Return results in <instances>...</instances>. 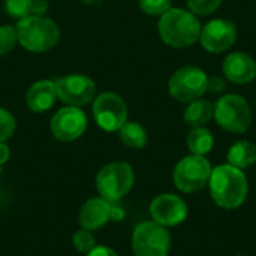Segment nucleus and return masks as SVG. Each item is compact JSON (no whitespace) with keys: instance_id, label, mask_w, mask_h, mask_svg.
Returning <instances> with one entry per match:
<instances>
[{"instance_id":"nucleus-29","label":"nucleus","mask_w":256,"mask_h":256,"mask_svg":"<svg viewBox=\"0 0 256 256\" xmlns=\"http://www.w3.org/2000/svg\"><path fill=\"white\" fill-rule=\"evenodd\" d=\"M46 10H48V3H46V0H33V2H32V15L44 16Z\"/></svg>"},{"instance_id":"nucleus-1","label":"nucleus","mask_w":256,"mask_h":256,"mask_svg":"<svg viewBox=\"0 0 256 256\" xmlns=\"http://www.w3.org/2000/svg\"><path fill=\"white\" fill-rule=\"evenodd\" d=\"M208 188L212 200L224 210L240 208L249 195V182L244 171L230 164L213 168Z\"/></svg>"},{"instance_id":"nucleus-3","label":"nucleus","mask_w":256,"mask_h":256,"mask_svg":"<svg viewBox=\"0 0 256 256\" xmlns=\"http://www.w3.org/2000/svg\"><path fill=\"white\" fill-rule=\"evenodd\" d=\"M15 28L18 42L32 52H46L52 50L60 39L57 24L46 16L28 15L20 20Z\"/></svg>"},{"instance_id":"nucleus-6","label":"nucleus","mask_w":256,"mask_h":256,"mask_svg":"<svg viewBox=\"0 0 256 256\" xmlns=\"http://www.w3.org/2000/svg\"><path fill=\"white\" fill-rule=\"evenodd\" d=\"M213 166L206 156L189 154L178 160L172 172L176 188L183 194H196L208 186Z\"/></svg>"},{"instance_id":"nucleus-16","label":"nucleus","mask_w":256,"mask_h":256,"mask_svg":"<svg viewBox=\"0 0 256 256\" xmlns=\"http://www.w3.org/2000/svg\"><path fill=\"white\" fill-rule=\"evenodd\" d=\"M57 99L56 82L51 80H40L32 84L27 92L26 102L32 112L48 111Z\"/></svg>"},{"instance_id":"nucleus-9","label":"nucleus","mask_w":256,"mask_h":256,"mask_svg":"<svg viewBox=\"0 0 256 256\" xmlns=\"http://www.w3.org/2000/svg\"><path fill=\"white\" fill-rule=\"evenodd\" d=\"M93 117L98 126L105 132H118L128 122V106L118 94L105 92L94 98Z\"/></svg>"},{"instance_id":"nucleus-5","label":"nucleus","mask_w":256,"mask_h":256,"mask_svg":"<svg viewBox=\"0 0 256 256\" xmlns=\"http://www.w3.org/2000/svg\"><path fill=\"white\" fill-rule=\"evenodd\" d=\"M135 183L134 168L128 162H111L100 168L96 176V190L108 202H118Z\"/></svg>"},{"instance_id":"nucleus-10","label":"nucleus","mask_w":256,"mask_h":256,"mask_svg":"<svg viewBox=\"0 0 256 256\" xmlns=\"http://www.w3.org/2000/svg\"><path fill=\"white\" fill-rule=\"evenodd\" d=\"M237 26L226 18H214L208 21L200 34L201 46L212 54H220L228 51L237 40Z\"/></svg>"},{"instance_id":"nucleus-24","label":"nucleus","mask_w":256,"mask_h":256,"mask_svg":"<svg viewBox=\"0 0 256 256\" xmlns=\"http://www.w3.org/2000/svg\"><path fill=\"white\" fill-rule=\"evenodd\" d=\"M16 122L12 112L4 108H0V142H6L15 134Z\"/></svg>"},{"instance_id":"nucleus-19","label":"nucleus","mask_w":256,"mask_h":256,"mask_svg":"<svg viewBox=\"0 0 256 256\" xmlns=\"http://www.w3.org/2000/svg\"><path fill=\"white\" fill-rule=\"evenodd\" d=\"M186 144L192 154L206 156L214 147V136L212 130L204 126L190 128V132L188 134V138H186Z\"/></svg>"},{"instance_id":"nucleus-30","label":"nucleus","mask_w":256,"mask_h":256,"mask_svg":"<svg viewBox=\"0 0 256 256\" xmlns=\"http://www.w3.org/2000/svg\"><path fill=\"white\" fill-rule=\"evenodd\" d=\"M124 218V212L116 206V202H111V222H120Z\"/></svg>"},{"instance_id":"nucleus-22","label":"nucleus","mask_w":256,"mask_h":256,"mask_svg":"<svg viewBox=\"0 0 256 256\" xmlns=\"http://www.w3.org/2000/svg\"><path fill=\"white\" fill-rule=\"evenodd\" d=\"M32 2L33 0H4L6 14L12 18L22 20L32 15Z\"/></svg>"},{"instance_id":"nucleus-2","label":"nucleus","mask_w":256,"mask_h":256,"mask_svg":"<svg viewBox=\"0 0 256 256\" xmlns=\"http://www.w3.org/2000/svg\"><path fill=\"white\" fill-rule=\"evenodd\" d=\"M201 28L198 16L182 8H170L158 22L160 39L172 48H186L198 42Z\"/></svg>"},{"instance_id":"nucleus-12","label":"nucleus","mask_w":256,"mask_h":256,"mask_svg":"<svg viewBox=\"0 0 256 256\" xmlns=\"http://www.w3.org/2000/svg\"><path fill=\"white\" fill-rule=\"evenodd\" d=\"M152 220L165 228L182 225L188 219V204L183 198L174 194H160L153 198L148 207Z\"/></svg>"},{"instance_id":"nucleus-18","label":"nucleus","mask_w":256,"mask_h":256,"mask_svg":"<svg viewBox=\"0 0 256 256\" xmlns=\"http://www.w3.org/2000/svg\"><path fill=\"white\" fill-rule=\"evenodd\" d=\"M213 111H214V105L210 100L200 98L189 102V105L183 112V120L190 128L206 126L213 118Z\"/></svg>"},{"instance_id":"nucleus-4","label":"nucleus","mask_w":256,"mask_h":256,"mask_svg":"<svg viewBox=\"0 0 256 256\" xmlns=\"http://www.w3.org/2000/svg\"><path fill=\"white\" fill-rule=\"evenodd\" d=\"M213 117L219 128L228 134L242 135L252 124V110L249 102L240 94H224L214 104Z\"/></svg>"},{"instance_id":"nucleus-21","label":"nucleus","mask_w":256,"mask_h":256,"mask_svg":"<svg viewBox=\"0 0 256 256\" xmlns=\"http://www.w3.org/2000/svg\"><path fill=\"white\" fill-rule=\"evenodd\" d=\"M72 244L74 248L82 254V255H87L88 252H92L94 249V246L98 244L96 243V237L93 236L92 231H87V230H82L80 228L74 236H72Z\"/></svg>"},{"instance_id":"nucleus-11","label":"nucleus","mask_w":256,"mask_h":256,"mask_svg":"<svg viewBox=\"0 0 256 256\" xmlns=\"http://www.w3.org/2000/svg\"><path fill=\"white\" fill-rule=\"evenodd\" d=\"M51 134L56 140L70 142L78 140L87 129V117L78 106L66 105L60 108L50 122Z\"/></svg>"},{"instance_id":"nucleus-13","label":"nucleus","mask_w":256,"mask_h":256,"mask_svg":"<svg viewBox=\"0 0 256 256\" xmlns=\"http://www.w3.org/2000/svg\"><path fill=\"white\" fill-rule=\"evenodd\" d=\"M57 98L70 106H84L96 98V84L86 75H66L56 81Z\"/></svg>"},{"instance_id":"nucleus-26","label":"nucleus","mask_w":256,"mask_h":256,"mask_svg":"<svg viewBox=\"0 0 256 256\" xmlns=\"http://www.w3.org/2000/svg\"><path fill=\"white\" fill-rule=\"evenodd\" d=\"M140 8L147 15L160 16L171 8V0H140Z\"/></svg>"},{"instance_id":"nucleus-28","label":"nucleus","mask_w":256,"mask_h":256,"mask_svg":"<svg viewBox=\"0 0 256 256\" xmlns=\"http://www.w3.org/2000/svg\"><path fill=\"white\" fill-rule=\"evenodd\" d=\"M87 256H118L117 252L110 248V246H104V244H96L94 249L92 252H88Z\"/></svg>"},{"instance_id":"nucleus-33","label":"nucleus","mask_w":256,"mask_h":256,"mask_svg":"<svg viewBox=\"0 0 256 256\" xmlns=\"http://www.w3.org/2000/svg\"><path fill=\"white\" fill-rule=\"evenodd\" d=\"M238 256H248V255H238Z\"/></svg>"},{"instance_id":"nucleus-8","label":"nucleus","mask_w":256,"mask_h":256,"mask_svg":"<svg viewBox=\"0 0 256 256\" xmlns=\"http://www.w3.org/2000/svg\"><path fill=\"white\" fill-rule=\"evenodd\" d=\"M208 75L198 66H183L177 69L170 81L168 92L178 102H192L207 93Z\"/></svg>"},{"instance_id":"nucleus-14","label":"nucleus","mask_w":256,"mask_h":256,"mask_svg":"<svg viewBox=\"0 0 256 256\" xmlns=\"http://www.w3.org/2000/svg\"><path fill=\"white\" fill-rule=\"evenodd\" d=\"M224 75L228 81L243 86L249 84L256 78V62L246 52H231L222 64Z\"/></svg>"},{"instance_id":"nucleus-23","label":"nucleus","mask_w":256,"mask_h":256,"mask_svg":"<svg viewBox=\"0 0 256 256\" xmlns=\"http://www.w3.org/2000/svg\"><path fill=\"white\" fill-rule=\"evenodd\" d=\"M222 4V0H188V8L196 16H206L216 12Z\"/></svg>"},{"instance_id":"nucleus-32","label":"nucleus","mask_w":256,"mask_h":256,"mask_svg":"<svg viewBox=\"0 0 256 256\" xmlns=\"http://www.w3.org/2000/svg\"><path fill=\"white\" fill-rule=\"evenodd\" d=\"M0 174H2V165H0Z\"/></svg>"},{"instance_id":"nucleus-17","label":"nucleus","mask_w":256,"mask_h":256,"mask_svg":"<svg viewBox=\"0 0 256 256\" xmlns=\"http://www.w3.org/2000/svg\"><path fill=\"white\" fill-rule=\"evenodd\" d=\"M226 162L243 171L254 166L256 164V146L246 140L234 142L226 153Z\"/></svg>"},{"instance_id":"nucleus-20","label":"nucleus","mask_w":256,"mask_h":256,"mask_svg":"<svg viewBox=\"0 0 256 256\" xmlns=\"http://www.w3.org/2000/svg\"><path fill=\"white\" fill-rule=\"evenodd\" d=\"M118 136L122 142L129 148H142L147 144V132L146 129L136 122H126L118 129Z\"/></svg>"},{"instance_id":"nucleus-31","label":"nucleus","mask_w":256,"mask_h":256,"mask_svg":"<svg viewBox=\"0 0 256 256\" xmlns=\"http://www.w3.org/2000/svg\"><path fill=\"white\" fill-rule=\"evenodd\" d=\"M10 158V148L6 142H0V165L6 164Z\"/></svg>"},{"instance_id":"nucleus-25","label":"nucleus","mask_w":256,"mask_h":256,"mask_svg":"<svg viewBox=\"0 0 256 256\" xmlns=\"http://www.w3.org/2000/svg\"><path fill=\"white\" fill-rule=\"evenodd\" d=\"M16 42V28L12 26H0V56L10 52Z\"/></svg>"},{"instance_id":"nucleus-7","label":"nucleus","mask_w":256,"mask_h":256,"mask_svg":"<svg viewBox=\"0 0 256 256\" xmlns=\"http://www.w3.org/2000/svg\"><path fill=\"white\" fill-rule=\"evenodd\" d=\"M171 234L168 228L154 220L138 224L132 232L134 256H168L171 252Z\"/></svg>"},{"instance_id":"nucleus-15","label":"nucleus","mask_w":256,"mask_h":256,"mask_svg":"<svg viewBox=\"0 0 256 256\" xmlns=\"http://www.w3.org/2000/svg\"><path fill=\"white\" fill-rule=\"evenodd\" d=\"M78 222L82 230L98 231L111 222V202L104 198H90L86 201L80 210Z\"/></svg>"},{"instance_id":"nucleus-27","label":"nucleus","mask_w":256,"mask_h":256,"mask_svg":"<svg viewBox=\"0 0 256 256\" xmlns=\"http://www.w3.org/2000/svg\"><path fill=\"white\" fill-rule=\"evenodd\" d=\"M226 90V81L222 80L220 76H210L208 78V82H207V92H212V93H222Z\"/></svg>"}]
</instances>
